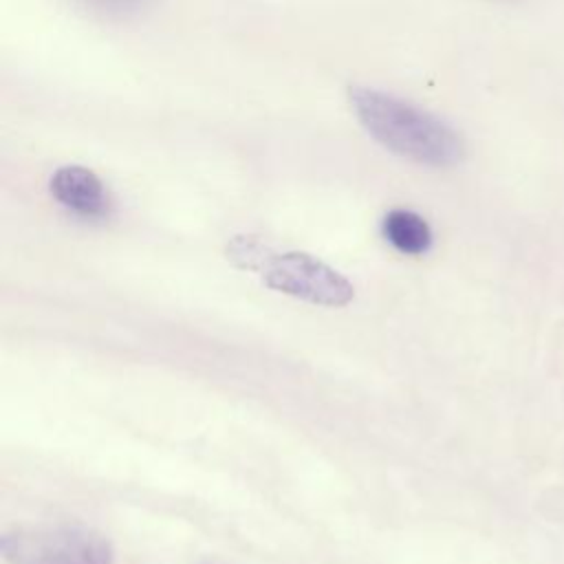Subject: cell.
I'll list each match as a JSON object with an SVG mask.
<instances>
[{"instance_id": "2", "label": "cell", "mask_w": 564, "mask_h": 564, "mask_svg": "<svg viewBox=\"0 0 564 564\" xmlns=\"http://www.w3.org/2000/svg\"><path fill=\"white\" fill-rule=\"evenodd\" d=\"M7 564H115L110 540L82 524L13 527L2 533Z\"/></svg>"}, {"instance_id": "1", "label": "cell", "mask_w": 564, "mask_h": 564, "mask_svg": "<svg viewBox=\"0 0 564 564\" xmlns=\"http://www.w3.org/2000/svg\"><path fill=\"white\" fill-rule=\"evenodd\" d=\"M348 101L368 134L397 156L430 167H452L465 156V143L449 123L405 99L350 86Z\"/></svg>"}, {"instance_id": "6", "label": "cell", "mask_w": 564, "mask_h": 564, "mask_svg": "<svg viewBox=\"0 0 564 564\" xmlns=\"http://www.w3.org/2000/svg\"><path fill=\"white\" fill-rule=\"evenodd\" d=\"M82 2H86L90 9L101 11V13L126 15V13H134V11L143 9V4L150 0H82Z\"/></svg>"}, {"instance_id": "3", "label": "cell", "mask_w": 564, "mask_h": 564, "mask_svg": "<svg viewBox=\"0 0 564 564\" xmlns=\"http://www.w3.org/2000/svg\"><path fill=\"white\" fill-rule=\"evenodd\" d=\"M256 273L269 289L319 306L337 308L355 297V286L339 271L304 251L278 253L269 247Z\"/></svg>"}, {"instance_id": "5", "label": "cell", "mask_w": 564, "mask_h": 564, "mask_svg": "<svg viewBox=\"0 0 564 564\" xmlns=\"http://www.w3.org/2000/svg\"><path fill=\"white\" fill-rule=\"evenodd\" d=\"M383 238L405 256H421L432 247V229L412 209H390L381 223Z\"/></svg>"}, {"instance_id": "4", "label": "cell", "mask_w": 564, "mask_h": 564, "mask_svg": "<svg viewBox=\"0 0 564 564\" xmlns=\"http://www.w3.org/2000/svg\"><path fill=\"white\" fill-rule=\"evenodd\" d=\"M53 198L68 212L84 218H101L108 214V192L101 178L82 165H62L51 176Z\"/></svg>"}]
</instances>
